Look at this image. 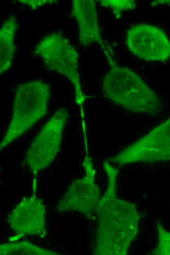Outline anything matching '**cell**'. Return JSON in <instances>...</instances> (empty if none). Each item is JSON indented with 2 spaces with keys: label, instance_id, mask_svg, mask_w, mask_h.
<instances>
[{
  "label": "cell",
  "instance_id": "cell-9",
  "mask_svg": "<svg viewBox=\"0 0 170 255\" xmlns=\"http://www.w3.org/2000/svg\"><path fill=\"white\" fill-rule=\"evenodd\" d=\"M45 214L42 200L34 195L22 198L10 213L7 221L18 239L26 235L41 237L46 234Z\"/></svg>",
  "mask_w": 170,
  "mask_h": 255
},
{
  "label": "cell",
  "instance_id": "cell-4",
  "mask_svg": "<svg viewBox=\"0 0 170 255\" xmlns=\"http://www.w3.org/2000/svg\"><path fill=\"white\" fill-rule=\"evenodd\" d=\"M35 53L47 69L65 76L73 84L76 102L82 107L85 101L79 70V55L68 39L59 31L49 33L36 45Z\"/></svg>",
  "mask_w": 170,
  "mask_h": 255
},
{
  "label": "cell",
  "instance_id": "cell-14",
  "mask_svg": "<svg viewBox=\"0 0 170 255\" xmlns=\"http://www.w3.org/2000/svg\"><path fill=\"white\" fill-rule=\"evenodd\" d=\"M99 1L102 6L112 10L116 15L133 10L137 6L135 1L133 0H101Z\"/></svg>",
  "mask_w": 170,
  "mask_h": 255
},
{
  "label": "cell",
  "instance_id": "cell-8",
  "mask_svg": "<svg viewBox=\"0 0 170 255\" xmlns=\"http://www.w3.org/2000/svg\"><path fill=\"white\" fill-rule=\"evenodd\" d=\"M85 176L72 182L59 201L56 209L60 212L78 211L87 218L96 213L101 198L100 189L95 181V171L90 157L84 160Z\"/></svg>",
  "mask_w": 170,
  "mask_h": 255
},
{
  "label": "cell",
  "instance_id": "cell-13",
  "mask_svg": "<svg viewBox=\"0 0 170 255\" xmlns=\"http://www.w3.org/2000/svg\"><path fill=\"white\" fill-rule=\"evenodd\" d=\"M158 233V243L151 254L156 255H170V232L163 227L160 221L156 224Z\"/></svg>",
  "mask_w": 170,
  "mask_h": 255
},
{
  "label": "cell",
  "instance_id": "cell-7",
  "mask_svg": "<svg viewBox=\"0 0 170 255\" xmlns=\"http://www.w3.org/2000/svg\"><path fill=\"white\" fill-rule=\"evenodd\" d=\"M126 44L137 57L150 62H164L170 58V40L161 28L149 24L131 25Z\"/></svg>",
  "mask_w": 170,
  "mask_h": 255
},
{
  "label": "cell",
  "instance_id": "cell-12",
  "mask_svg": "<svg viewBox=\"0 0 170 255\" xmlns=\"http://www.w3.org/2000/svg\"><path fill=\"white\" fill-rule=\"evenodd\" d=\"M0 255H56L53 251L36 246L29 242H12L2 244L0 246Z\"/></svg>",
  "mask_w": 170,
  "mask_h": 255
},
{
  "label": "cell",
  "instance_id": "cell-1",
  "mask_svg": "<svg viewBox=\"0 0 170 255\" xmlns=\"http://www.w3.org/2000/svg\"><path fill=\"white\" fill-rule=\"evenodd\" d=\"M103 166L108 182L96 208L98 225L93 254L126 255L138 232L140 216L134 204L117 197L118 170L107 161L103 162Z\"/></svg>",
  "mask_w": 170,
  "mask_h": 255
},
{
  "label": "cell",
  "instance_id": "cell-5",
  "mask_svg": "<svg viewBox=\"0 0 170 255\" xmlns=\"http://www.w3.org/2000/svg\"><path fill=\"white\" fill-rule=\"evenodd\" d=\"M69 117L67 110H57L47 121L25 153L24 163L36 176L49 166L60 151L64 127Z\"/></svg>",
  "mask_w": 170,
  "mask_h": 255
},
{
  "label": "cell",
  "instance_id": "cell-6",
  "mask_svg": "<svg viewBox=\"0 0 170 255\" xmlns=\"http://www.w3.org/2000/svg\"><path fill=\"white\" fill-rule=\"evenodd\" d=\"M170 160V117L107 160L119 166Z\"/></svg>",
  "mask_w": 170,
  "mask_h": 255
},
{
  "label": "cell",
  "instance_id": "cell-15",
  "mask_svg": "<svg viewBox=\"0 0 170 255\" xmlns=\"http://www.w3.org/2000/svg\"><path fill=\"white\" fill-rule=\"evenodd\" d=\"M18 1L28 6L32 10L36 9L48 4L57 2V0H20Z\"/></svg>",
  "mask_w": 170,
  "mask_h": 255
},
{
  "label": "cell",
  "instance_id": "cell-11",
  "mask_svg": "<svg viewBox=\"0 0 170 255\" xmlns=\"http://www.w3.org/2000/svg\"><path fill=\"white\" fill-rule=\"evenodd\" d=\"M16 17L11 15L0 29V74L10 69L16 53L15 37L18 29Z\"/></svg>",
  "mask_w": 170,
  "mask_h": 255
},
{
  "label": "cell",
  "instance_id": "cell-3",
  "mask_svg": "<svg viewBox=\"0 0 170 255\" xmlns=\"http://www.w3.org/2000/svg\"><path fill=\"white\" fill-rule=\"evenodd\" d=\"M50 98V86L42 81H30L17 86L10 121L0 144V151L46 115Z\"/></svg>",
  "mask_w": 170,
  "mask_h": 255
},
{
  "label": "cell",
  "instance_id": "cell-10",
  "mask_svg": "<svg viewBox=\"0 0 170 255\" xmlns=\"http://www.w3.org/2000/svg\"><path fill=\"white\" fill-rule=\"evenodd\" d=\"M71 15L76 21L81 45L88 47L96 43L102 50L109 47L101 35L95 0H73Z\"/></svg>",
  "mask_w": 170,
  "mask_h": 255
},
{
  "label": "cell",
  "instance_id": "cell-2",
  "mask_svg": "<svg viewBox=\"0 0 170 255\" xmlns=\"http://www.w3.org/2000/svg\"><path fill=\"white\" fill-rule=\"evenodd\" d=\"M103 51L110 68L103 81L104 95L128 111L157 115L162 109L158 95L136 73L128 67L120 66L110 47Z\"/></svg>",
  "mask_w": 170,
  "mask_h": 255
}]
</instances>
